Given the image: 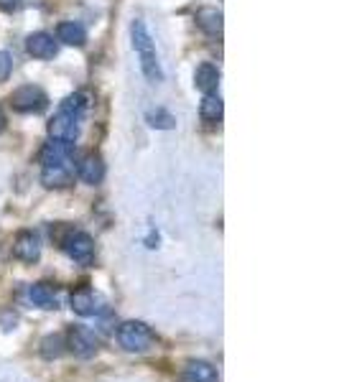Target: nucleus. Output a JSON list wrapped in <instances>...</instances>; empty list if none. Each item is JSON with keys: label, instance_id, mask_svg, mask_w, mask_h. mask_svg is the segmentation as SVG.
I'll return each instance as SVG.
<instances>
[{"label": "nucleus", "instance_id": "obj_1", "mask_svg": "<svg viewBox=\"0 0 339 382\" xmlns=\"http://www.w3.org/2000/svg\"><path fill=\"white\" fill-rule=\"evenodd\" d=\"M118 342L125 352H148L156 337L143 321H123L118 326Z\"/></svg>", "mask_w": 339, "mask_h": 382}, {"label": "nucleus", "instance_id": "obj_2", "mask_svg": "<svg viewBox=\"0 0 339 382\" xmlns=\"http://www.w3.org/2000/svg\"><path fill=\"white\" fill-rule=\"evenodd\" d=\"M64 342L69 347V352L74 357H79V359H90V357H95L100 352V337L92 329H87V326H72L66 331Z\"/></svg>", "mask_w": 339, "mask_h": 382}, {"label": "nucleus", "instance_id": "obj_3", "mask_svg": "<svg viewBox=\"0 0 339 382\" xmlns=\"http://www.w3.org/2000/svg\"><path fill=\"white\" fill-rule=\"evenodd\" d=\"M11 105H13V110L18 112H44L46 105H49V97H46V92L41 87H18V90L11 95Z\"/></svg>", "mask_w": 339, "mask_h": 382}, {"label": "nucleus", "instance_id": "obj_4", "mask_svg": "<svg viewBox=\"0 0 339 382\" xmlns=\"http://www.w3.org/2000/svg\"><path fill=\"white\" fill-rule=\"evenodd\" d=\"M61 247L79 265H90L92 260H95V242H92V237L87 232H69L61 240Z\"/></svg>", "mask_w": 339, "mask_h": 382}, {"label": "nucleus", "instance_id": "obj_5", "mask_svg": "<svg viewBox=\"0 0 339 382\" xmlns=\"http://www.w3.org/2000/svg\"><path fill=\"white\" fill-rule=\"evenodd\" d=\"M69 304L72 309L79 314V316H100V314L107 309V301L100 296L97 291H92V288H77L69 298Z\"/></svg>", "mask_w": 339, "mask_h": 382}, {"label": "nucleus", "instance_id": "obj_6", "mask_svg": "<svg viewBox=\"0 0 339 382\" xmlns=\"http://www.w3.org/2000/svg\"><path fill=\"white\" fill-rule=\"evenodd\" d=\"M79 120H82L79 115L59 107V115L52 117V123H49V136H52V141L74 143L79 136Z\"/></svg>", "mask_w": 339, "mask_h": 382}, {"label": "nucleus", "instance_id": "obj_7", "mask_svg": "<svg viewBox=\"0 0 339 382\" xmlns=\"http://www.w3.org/2000/svg\"><path fill=\"white\" fill-rule=\"evenodd\" d=\"M13 255L23 263H36L41 258V240L36 232H20L13 242Z\"/></svg>", "mask_w": 339, "mask_h": 382}, {"label": "nucleus", "instance_id": "obj_8", "mask_svg": "<svg viewBox=\"0 0 339 382\" xmlns=\"http://www.w3.org/2000/svg\"><path fill=\"white\" fill-rule=\"evenodd\" d=\"M26 52L31 54L33 59H54L56 56V41L44 31L31 33L26 39Z\"/></svg>", "mask_w": 339, "mask_h": 382}, {"label": "nucleus", "instance_id": "obj_9", "mask_svg": "<svg viewBox=\"0 0 339 382\" xmlns=\"http://www.w3.org/2000/svg\"><path fill=\"white\" fill-rule=\"evenodd\" d=\"M74 156V143H61V141H52L46 143L44 150H41V163L44 166H54V163H64Z\"/></svg>", "mask_w": 339, "mask_h": 382}, {"label": "nucleus", "instance_id": "obj_10", "mask_svg": "<svg viewBox=\"0 0 339 382\" xmlns=\"http://www.w3.org/2000/svg\"><path fill=\"white\" fill-rule=\"evenodd\" d=\"M217 380H220L217 367L209 362H202V359H194V362H189L186 369H184V382H217Z\"/></svg>", "mask_w": 339, "mask_h": 382}, {"label": "nucleus", "instance_id": "obj_11", "mask_svg": "<svg viewBox=\"0 0 339 382\" xmlns=\"http://www.w3.org/2000/svg\"><path fill=\"white\" fill-rule=\"evenodd\" d=\"M41 184L46 189H66L72 184V174L64 163H54V166H44L41 171Z\"/></svg>", "mask_w": 339, "mask_h": 382}, {"label": "nucleus", "instance_id": "obj_12", "mask_svg": "<svg viewBox=\"0 0 339 382\" xmlns=\"http://www.w3.org/2000/svg\"><path fill=\"white\" fill-rule=\"evenodd\" d=\"M28 298H31L33 306L46 309V311H52V309H59V298H56V291H54L49 283H33L31 291H28Z\"/></svg>", "mask_w": 339, "mask_h": 382}, {"label": "nucleus", "instance_id": "obj_13", "mask_svg": "<svg viewBox=\"0 0 339 382\" xmlns=\"http://www.w3.org/2000/svg\"><path fill=\"white\" fill-rule=\"evenodd\" d=\"M79 179H82L85 184L97 186V184L105 179V163H102V158H100V156L82 158V163H79Z\"/></svg>", "mask_w": 339, "mask_h": 382}, {"label": "nucleus", "instance_id": "obj_14", "mask_svg": "<svg viewBox=\"0 0 339 382\" xmlns=\"http://www.w3.org/2000/svg\"><path fill=\"white\" fill-rule=\"evenodd\" d=\"M194 85H196V90L204 92V95H212V92L217 90V85H220V69H217V66H212V64L196 66Z\"/></svg>", "mask_w": 339, "mask_h": 382}, {"label": "nucleus", "instance_id": "obj_15", "mask_svg": "<svg viewBox=\"0 0 339 382\" xmlns=\"http://www.w3.org/2000/svg\"><path fill=\"white\" fill-rule=\"evenodd\" d=\"M196 26L207 36H220L222 33V13L217 8H199L196 11Z\"/></svg>", "mask_w": 339, "mask_h": 382}, {"label": "nucleus", "instance_id": "obj_16", "mask_svg": "<svg viewBox=\"0 0 339 382\" xmlns=\"http://www.w3.org/2000/svg\"><path fill=\"white\" fill-rule=\"evenodd\" d=\"M131 39H133V49H136L141 56H143V54L156 52V49H153V39H150V33H148V28H145L143 20H133Z\"/></svg>", "mask_w": 339, "mask_h": 382}, {"label": "nucleus", "instance_id": "obj_17", "mask_svg": "<svg viewBox=\"0 0 339 382\" xmlns=\"http://www.w3.org/2000/svg\"><path fill=\"white\" fill-rule=\"evenodd\" d=\"M56 36H59V41H64L66 46H85V41H87L85 26H79V23H74V20L59 23V28H56Z\"/></svg>", "mask_w": 339, "mask_h": 382}, {"label": "nucleus", "instance_id": "obj_18", "mask_svg": "<svg viewBox=\"0 0 339 382\" xmlns=\"http://www.w3.org/2000/svg\"><path fill=\"white\" fill-rule=\"evenodd\" d=\"M66 350V342L61 334H49V337H44V342H41V357L44 359H59L61 354H64Z\"/></svg>", "mask_w": 339, "mask_h": 382}, {"label": "nucleus", "instance_id": "obj_19", "mask_svg": "<svg viewBox=\"0 0 339 382\" xmlns=\"http://www.w3.org/2000/svg\"><path fill=\"white\" fill-rule=\"evenodd\" d=\"M199 115H202L204 123H220L222 120V100L215 97V95H207V97L202 100Z\"/></svg>", "mask_w": 339, "mask_h": 382}, {"label": "nucleus", "instance_id": "obj_20", "mask_svg": "<svg viewBox=\"0 0 339 382\" xmlns=\"http://www.w3.org/2000/svg\"><path fill=\"white\" fill-rule=\"evenodd\" d=\"M141 69H143L145 79H150V82H163V71L161 66H158V59H156V52L153 54H143L141 56Z\"/></svg>", "mask_w": 339, "mask_h": 382}, {"label": "nucleus", "instance_id": "obj_21", "mask_svg": "<svg viewBox=\"0 0 339 382\" xmlns=\"http://www.w3.org/2000/svg\"><path fill=\"white\" fill-rule=\"evenodd\" d=\"M148 123H150V128L171 130L174 125H177V120H174L166 110H156V112H148Z\"/></svg>", "mask_w": 339, "mask_h": 382}, {"label": "nucleus", "instance_id": "obj_22", "mask_svg": "<svg viewBox=\"0 0 339 382\" xmlns=\"http://www.w3.org/2000/svg\"><path fill=\"white\" fill-rule=\"evenodd\" d=\"M11 69H13V61L6 52H0V82H6L11 77Z\"/></svg>", "mask_w": 339, "mask_h": 382}, {"label": "nucleus", "instance_id": "obj_23", "mask_svg": "<svg viewBox=\"0 0 339 382\" xmlns=\"http://www.w3.org/2000/svg\"><path fill=\"white\" fill-rule=\"evenodd\" d=\"M18 3L20 0H0V8H3V11H13Z\"/></svg>", "mask_w": 339, "mask_h": 382}, {"label": "nucleus", "instance_id": "obj_24", "mask_svg": "<svg viewBox=\"0 0 339 382\" xmlns=\"http://www.w3.org/2000/svg\"><path fill=\"white\" fill-rule=\"evenodd\" d=\"M6 130V115H3V110H0V133Z\"/></svg>", "mask_w": 339, "mask_h": 382}]
</instances>
